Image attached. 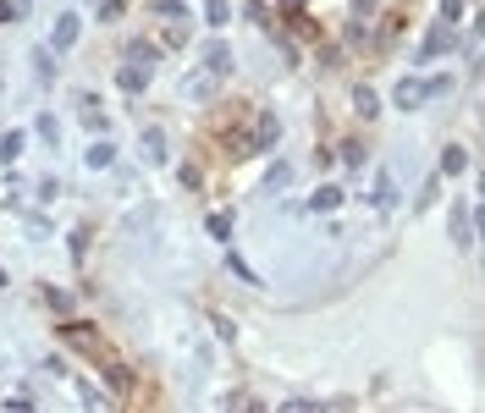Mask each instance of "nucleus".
Segmentation results:
<instances>
[{
  "label": "nucleus",
  "instance_id": "6e6552de",
  "mask_svg": "<svg viewBox=\"0 0 485 413\" xmlns=\"http://www.w3.org/2000/svg\"><path fill=\"white\" fill-rule=\"evenodd\" d=\"M83 160L94 165V171H105V165L116 160V149H110V144H88V155H83Z\"/></svg>",
  "mask_w": 485,
  "mask_h": 413
},
{
  "label": "nucleus",
  "instance_id": "20e7f679",
  "mask_svg": "<svg viewBox=\"0 0 485 413\" xmlns=\"http://www.w3.org/2000/svg\"><path fill=\"white\" fill-rule=\"evenodd\" d=\"M392 100H397V110H414V105L424 100V83H419V78H402V83H397V94H392Z\"/></svg>",
  "mask_w": 485,
  "mask_h": 413
},
{
  "label": "nucleus",
  "instance_id": "1a4fd4ad",
  "mask_svg": "<svg viewBox=\"0 0 485 413\" xmlns=\"http://www.w3.org/2000/svg\"><path fill=\"white\" fill-rule=\"evenodd\" d=\"M110 392H116V397H127V392H132V375H127L122 364H110Z\"/></svg>",
  "mask_w": 485,
  "mask_h": 413
},
{
  "label": "nucleus",
  "instance_id": "dca6fc26",
  "mask_svg": "<svg viewBox=\"0 0 485 413\" xmlns=\"http://www.w3.org/2000/svg\"><path fill=\"white\" fill-rule=\"evenodd\" d=\"M33 66H39V78H56V66H50V50H33Z\"/></svg>",
  "mask_w": 485,
  "mask_h": 413
},
{
  "label": "nucleus",
  "instance_id": "4468645a",
  "mask_svg": "<svg viewBox=\"0 0 485 413\" xmlns=\"http://www.w3.org/2000/svg\"><path fill=\"white\" fill-rule=\"evenodd\" d=\"M144 149L155 155V160H166V138H160V132H144Z\"/></svg>",
  "mask_w": 485,
  "mask_h": 413
},
{
  "label": "nucleus",
  "instance_id": "a211bd4d",
  "mask_svg": "<svg viewBox=\"0 0 485 413\" xmlns=\"http://www.w3.org/2000/svg\"><path fill=\"white\" fill-rule=\"evenodd\" d=\"M287 6H303V0H287Z\"/></svg>",
  "mask_w": 485,
  "mask_h": 413
},
{
  "label": "nucleus",
  "instance_id": "9d476101",
  "mask_svg": "<svg viewBox=\"0 0 485 413\" xmlns=\"http://www.w3.org/2000/svg\"><path fill=\"white\" fill-rule=\"evenodd\" d=\"M464 165H469V155H464L458 144H452V149H442V171H464Z\"/></svg>",
  "mask_w": 485,
  "mask_h": 413
},
{
  "label": "nucleus",
  "instance_id": "423d86ee",
  "mask_svg": "<svg viewBox=\"0 0 485 413\" xmlns=\"http://www.w3.org/2000/svg\"><path fill=\"white\" fill-rule=\"evenodd\" d=\"M116 83H122L127 94H138V88L149 83V72H144V66H122V72H116Z\"/></svg>",
  "mask_w": 485,
  "mask_h": 413
},
{
  "label": "nucleus",
  "instance_id": "0eeeda50",
  "mask_svg": "<svg viewBox=\"0 0 485 413\" xmlns=\"http://www.w3.org/2000/svg\"><path fill=\"white\" fill-rule=\"evenodd\" d=\"M204 17H210V28H226V17H232V0H204Z\"/></svg>",
  "mask_w": 485,
  "mask_h": 413
},
{
  "label": "nucleus",
  "instance_id": "f03ea898",
  "mask_svg": "<svg viewBox=\"0 0 485 413\" xmlns=\"http://www.w3.org/2000/svg\"><path fill=\"white\" fill-rule=\"evenodd\" d=\"M78 33H83V22L66 11V17H56V33H50V44H56V50H72V44H78Z\"/></svg>",
  "mask_w": 485,
  "mask_h": 413
},
{
  "label": "nucleus",
  "instance_id": "2eb2a0df",
  "mask_svg": "<svg viewBox=\"0 0 485 413\" xmlns=\"http://www.w3.org/2000/svg\"><path fill=\"white\" fill-rule=\"evenodd\" d=\"M210 231L221 237V243H226V237H232V215H210Z\"/></svg>",
  "mask_w": 485,
  "mask_h": 413
},
{
  "label": "nucleus",
  "instance_id": "7ed1b4c3",
  "mask_svg": "<svg viewBox=\"0 0 485 413\" xmlns=\"http://www.w3.org/2000/svg\"><path fill=\"white\" fill-rule=\"evenodd\" d=\"M204 72H215V78H226V72H232V50H226L221 39L204 50Z\"/></svg>",
  "mask_w": 485,
  "mask_h": 413
},
{
  "label": "nucleus",
  "instance_id": "ddd939ff",
  "mask_svg": "<svg viewBox=\"0 0 485 413\" xmlns=\"http://www.w3.org/2000/svg\"><path fill=\"white\" fill-rule=\"evenodd\" d=\"M353 105H359V116H375V94L370 88H353Z\"/></svg>",
  "mask_w": 485,
  "mask_h": 413
},
{
  "label": "nucleus",
  "instance_id": "f8f14e48",
  "mask_svg": "<svg viewBox=\"0 0 485 413\" xmlns=\"http://www.w3.org/2000/svg\"><path fill=\"white\" fill-rule=\"evenodd\" d=\"M281 138V122L276 116H259V144H276Z\"/></svg>",
  "mask_w": 485,
  "mask_h": 413
},
{
  "label": "nucleus",
  "instance_id": "f257e3e1",
  "mask_svg": "<svg viewBox=\"0 0 485 413\" xmlns=\"http://www.w3.org/2000/svg\"><path fill=\"white\" fill-rule=\"evenodd\" d=\"M452 44H458V33H452V22L442 17V28H430V33H424V44H419V61H436V56H447Z\"/></svg>",
  "mask_w": 485,
  "mask_h": 413
},
{
  "label": "nucleus",
  "instance_id": "f3484780",
  "mask_svg": "<svg viewBox=\"0 0 485 413\" xmlns=\"http://www.w3.org/2000/svg\"><path fill=\"white\" fill-rule=\"evenodd\" d=\"M0 287H6V270H0Z\"/></svg>",
  "mask_w": 485,
  "mask_h": 413
},
{
  "label": "nucleus",
  "instance_id": "39448f33",
  "mask_svg": "<svg viewBox=\"0 0 485 413\" xmlns=\"http://www.w3.org/2000/svg\"><path fill=\"white\" fill-rule=\"evenodd\" d=\"M337 204H342V187H320L315 199H309V209H320V215H331Z\"/></svg>",
  "mask_w": 485,
  "mask_h": 413
},
{
  "label": "nucleus",
  "instance_id": "9b49d317",
  "mask_svg": "<svg viewBox=\"0 0 485 413\" xmlns=\"http://www.w3.org/2000/svg\"><path fill=\"white\" fill-rule=\"evenodd\" d=\"M22 155V132H6V138H0V160H17Z\"/></svg>",
  "mask_w": 485,
  "mask_h": 413
}]
</instances>
